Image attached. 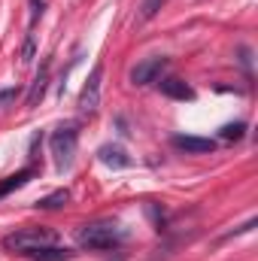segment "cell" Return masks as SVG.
Returning <instances> with one entry per match:
<instances>
[{"label": "cell", "instance_id": "1", "mask_svg": "<svg viewBox=\"0 0 258 261\" xmlns=\"http://www.w3.org/2000/svg\"><path fill=\"white\" fill-rule=\"evenodd\" d=\"M125 240H128V228L113 219H97L76 231V243L82 249H113V246H122Z\"/></svg>", "mask_w": 258, "mask_h": 261}, {"label": "cell", "instance_id": "2", "mask_svg": "<svg viewBox=\"0 0 258 261\" xmlns=\"http://www.w3.org/2000/svg\"><path fill=\"white\" fill-rule=\"evenodd\" d=\"M55 243H58V234L52 228H18V231L3 237V249L15 252V255H31L37 249L55 246Z\"/></svg>", "mask_w": 258, "mask_h": 261}, {"label": "cell", "instance_id": "3", "mask_svg": "<svg viewBox=\"0 0 258 261\" xmlns=\"http://www.w3.org/2000/svg\"><path fill=\"white\" fill-rule=\"evenodd\" d=\"M76 143H79V130L73 128V125H64V128H58L49 137V149H52V155H55L58 170H67V167L73 164Z\"/></svg>", "mask_w": 258, "mask_h": 261}, {"label": "cell", "instance_id": "4", "mask_svg": "<svg viewBox=\"0 0 258 261\" xmlns=\"http://www.w3.org/2000/svg\"><path fill=\"white\" fill-rule=\"evenodd\" d=\"M100 79H104V67L97 64L91 70L88 82L82 85V91H79V110L82 113H94L100 107Z\"/></svg>", "mask_w": 258, "mask_h": 261}, {"label": "cell", "instance_id": "5", "mask_svg": "<svg viewBox=\"0 0 258 261\" xmlns=\"http://www.w3.org/2000/svg\"><path fill=\"white\" fill-rule=\"evenodd\" d=\"M164 67H167V58H164V55L146 58V61H140V64L131 70V82H134V85H152V82L161 79V70H164Z\"/></svg>", "mask_w": 258, "mask_h": 261}, {"label": "cell", "instance_id": "6", "mask_svg": "<svg viewBox=\"0 0 258 261\" xmlns=\"http://www.w3.org/2000/svg\"><path fill=\"white\" fill-rule=\"evenodd\" d=\"M97 158H100L107 167H113V170H125V167H131V164H134V158H131L122 146H116V143L100 146V149H97Z\"/></svg>", "mask_w": 258, "mask_h": 261}, {"label": "cell", "instance_id": "7", "mask_svg": "<svg viewBox=\"0 0 258 261\" xmlns=\"http://www.w3.org/2000/svg\"><path fill=\"white\" fill-rule=\"evenodd\" d=\"M173 146L183 149V152H189V155H207V152L216 149V143L210 137H192V134H176L173 137Z\"/></svg>", "mask_w": 258, "mask_h": 261}, {"label": "cell", "instance_id": "8", "mask_svg": "<svg viewBox=\"0 0 258 261\" xmlns=\"http://www.w3.org/2000/svg\"><path fill=\"white\" fill-rule=\"evenodd\" d=\"M158 88H161V94H164V97H173V100H194V88L186 82V79L170 76V79H161V82H158Z\"/></svg>", "mask_w": 258, "mask_h": 261}, {"label": "cell", "instance_id": "9", "mask_svg": "<svg viewBox=\"0 0 258 261\" xmlns=\"http://www.w3.org/2000/svg\"><path fill=\"white\" fill-rule=\"evenodd\" d=\"M46 88H49V64H43V70L37 73V79L31 82V91H28V97H24V107H37L43 97H46Z\"/></svg>", "mask_w": 258, "mask_h": 261}, {"label": "cell", "instance_id": "10", "mask_svg": "<svg viewBox=\"0 0 258 261\" xmlns=\"http://www.w3.org/2000/svg\"><path fill=\"white\" fill-rule=\"evenodd\" d=\"M34 176H37V170H34V167H24V170L12 173V176H6V179H0V197H6V195H12V192H18V189H21V186H28Z\"/></svg>", "mask_w": 258, "mask_h": 261}, {"label": "cell", "instance_id": "11", "mask_svg": "<svg viewBox=\"0 0 258 261\" xmlns=\"http://www.w3.org/2000/svg\"><path fill=\"white\" fill-rule=\"evenodd\" d=\"M31 261H70L73 258V252L67 249V246H46V249H37V252H31L28 255Z\"/></svg>", "mask_w": 258, "mask_h": 261}, {"label": "cell", "instance_id": "12", "mask_svg": "<svg viewBox=\"0 0 258 261\" xmlns=\"http://www.w3.org/2000/svg\"><path fill=\"white\" fill-rule=\"evenodd\" d=\"M67 200H70V192H67V189H58V192H52V195L40 197L37 206H40V210H61V206H67Z\"/></svg>", "mask_w": 258, "mask_h": 261}, {"label": "cell", "instance_id": "13", "mask_svg": "<svg viewBox=\"0 0 258 261\" xmlns=\"http://www.w3.org/2000/svg\"><path fill=\"white\" fill-rule=\"evenodd\" d=\"M161 6H164V0H143V3H140V18H143V21L155 18Z\"/></svg>", "mask_w": 258, "mask_h": 261}, {"label": "cell", "instance_id": "14", "mask_svg": "<svg viewBox=\"0 0 258 261\" xmlns=\"http://www.w3.org/2000/svg\"><path fill=\"white\" fill-rule=\"evenodd\" d=\"M243 134H246V125H243V122H234V125H225V128L219 130V137H222V140H240Z\"/></svg>", "mask_w": 258, "mask_h": 261}, {"label": "cell", "instance_id": "15", "mask_svg": "<svg viewBox=\"0 0 258 261\" xmlns=\"http://www.w3.org/2000/svg\"><path fill=\"white\" fill-rule=\"evenodd\" d=\"M21 61H24V64H31V61H34V37H28V40H24V46H21Z\"/></svg>", "mask_w": 258, "mask_h": 261}, {"label": "cell", "instance_id": "16", "mask_svg": "<svg viewBox=\"0 0 258 261\" xmlns=\"http://www.w3.org/2000/svg\"><path fill=\"white\" fill-rule=\"evenodd\" d=\"M43 6H46L43 0H31V24H37V18L43 15Z\"/></svg>", "mask_w": 258, "mask_h": 261}, {"label": "cell", "instance_id": "17", "mask_svg": "<svg viewBox=\"0 0 258 261\" xmlns=\"http://www.w3.org/2000/svg\"><path fill=\"white\" fill-rule=\"evenodd\" d=\"M15 94H18L15 88H3V91H0V103H9V100H15Z\"/></svg>", "mask_w": 258, "mask_h": 261}]
</instances>
